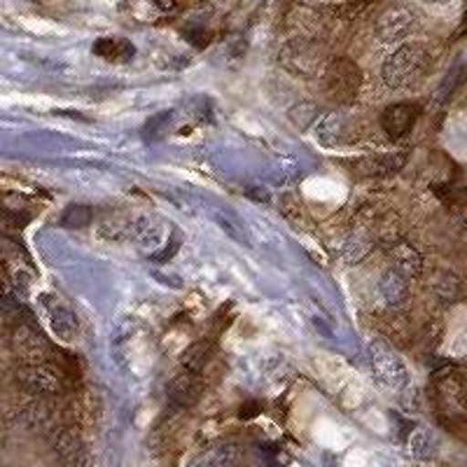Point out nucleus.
<instances>
[{
    "instance_id": "obj_20",
    "label": "nucleus",
    "mask_w": 467,
    "mask_h": 467,
    "mask_svg": "<svg viewBox=\"0 0 467 467\" xmlns=\"http://www.w3.org/2000/svg\"><path fill=\"white\" fill-rule=\"evenodd\" d=\"M346 467H365V461H362L360 453H350L348 461H346Z\"/></svg>"
},
{
    "instance_id": "obj_4",
    "label": "nucleus",
    "mask_w": 467,
    "mask_h": 467,
    "mask_svg": "<svg viewBox=\"0 0 467 467\" xmlns=\"http://www.w3.org/2000/svg\"><path fill=\"white\" fill-rule=\"evenodd\" d=\"M369 365H372V374L386 390L400 393L409 386V369L407 362L402 360L398 350L393 346H388L386 341H372L369 344Z\"/></svg>"
},
{
    "instance_id": "obj_13",
    "label": "nucleus",
    "mask_w": 467,
    "mask_h": 467,
    "mask_svg": "<svg viewBox=\"0 0 467 467\" xmlns=\"http://www.w3.org/2000/svg\"><path fill=\"white\" fill-rule=\"evenodd\" d=\"M379 292H381L383 302L388 306H398L407 299L409 295V278L404 276L400 269H386L383 271L381 281H379Z\"/></svg>"
},
{
    "instance_id": "obj_12",
    "label": "nucleus",
    "mask_w": 467,
    "mask_h": 467,
    "mask_svg": "<svg viewBox=\"0 0 467 467\" xmlns=\"http://www.w3.org/2000/svg\"><path fill=\"white\" fill-rule=\"evenodd\" d=\"M390 260L395 269H400L407 278H419L423 274V255L407 241H398L390 248Z\"/></svg>"
},
{
    "instance_id": "obj_6",
    "label": "nucleus",
    "mask_w": 467,
    "mask_h": 467,
    "mask_svg": "<svg viewBox=\"0 0 467 467\" xmlns=\"http://www.w3.org/2000/svg\"><path fill=\"white\" fill-rule=\"evenodd\" d=\"M416 28H419V12L407 3L386 7L377 19V37L386 45L407 43V37L414 36Z\"/></svg>"
},
{
    "instance_id": "obj_19",
    "label": "nucleus",
    "mask_w": 467,
    "mask_h": 467,
    "mask_svg": "<svg viewBox=\"0 0 467 467\" xmlns=\"http://www.w3.org/2000/svg\"><path fill=\"white\" fill-rule=\"evenodd\" d=\"M372 250V239L365 236V234H353L348 241H346L344 255L348 262H362Z\"/></svg>"
},
{
    "instance_id": "obj_15",
    "label": "nucleus",
    "mask_w": 467,
    "mask_h": 467,
    "mask_svg": "<svg viewBox=\"0 0 467 467\" xmlns=\"http://www.w3.org/2000/svg\"><path fill=\"white\" fill-rule=\"evenodd\" d=\"M213 353H215V348H213V341L199 339V341H194V344H190L185 350H182L181 365L185 367V372L202 374L203 367L211 362Z\"/></svg>"
},
{
    "instance_id": "obj_16",
    "label": "nucleus",
    "mask_w": 467,
    "mask_h": 467,
    "mask_svg": "<svg viewBox=\"0 0 467 467\" xmlns=\"http://www.w3.org/2000/svg\"><path fill=\"white\" fill-rule=\"evenodd\" d=\"M432 290H435L437 299H441L444 304H453L462 297V281L451 271H440L432 278Z\"/></svg>"
},
{
    "instance_id": "obj_18",
    "label": "nucleus",
    "mask_w": 467,
    "mask_h": 467,
    "mask_svg": "<svg viewBox=\"0 0 467 467\" xmlns=\"http://www.w3.org/2000/svg\"><path fill=\"white\" fill-rule=\"evenodd\" d=\"M49 320H52V327L61 339H73L78 335V320L73 318L68 308L54 306L49 308Z\"/></svg>"
},
{
    "instance_id": "obj_2",
    "label": "nucleus",
    "mask_w": 467,
    "mask_h": 467,
    "mask_svg": "<svg viewBox=\"0 0 467 467\" xmlns=\"http://www.w3.org/2000/svg\"><path fill=\"white\" fill-rule=\"evenodd\" d=\"M329 61L332 58L327 57L323 45H318L316 40H308V37L287 40L281 47V54H278L281 68L285 73L295 75V78H302V80L320 78L329 66Z\"/></svg>"
},
{
    "instance_id": "obj_23",
    "label": "nucleus",
    "mask_w": 467,
    "mask_h": 467,
    "mask_svg": "<svg viewBox=\"0 0 467 467\" xmlns=\"http://www.w3.org/2000/svg\"><path fill=\"white\" fill-rule=\"evenodd\" d=\"M306 5H325V3H332V0H304Z\"/></svg>"
},
{
    "instance_id": "obj_1",
    "label": "nucleus",
    "mask_w": 467,
    "mask_h": 467,
    "mask_svg": "<svg viewBox=\"0 0 467 467\" xmlns=\"http://www.w3.org/2000/svg\"><path fill=\"white\" fill-rule=\"evenodd\" d=\"M432 64V52L425 43L411 40V43H402L398 49L388 54L383 61V82L390 89H407V87L416 85V82L428 73Z\"/></svg>"
},
{
    "instance_id": "obj_5",
    "label": "nucleus",
    "mask_w": 467,
    "mask_h": 467,
    "mask_svg": "<svg viewBox=\"0 0 467 467\" xmlns=\"http://www.w3.org/2000/svg\"><path fill=\"white\" fill-rule=\"evenodd\" d=\"M15 383L33 398H54V395L64 393L66 388L64 374L52 362L16 365Z\"/></svg>"
},
{
    "instance_id": "obj_9",
    "label": "nucleus",
    "mask_w": 467,
    "mask_h": 467,
    "mask_svg": "<svg viewBox=\"0 0 467 467\" xmlns=\"http://www.w3.org/2000/svg\"><path fill=\"white\" fill-rule=\"evenodd\" d=\"M419 115H420L419 103H411V101L393 103V106H388L386 110L381 112V127L390 139L400 140L404 139L411 129H414Z\"/></svg>"
},
{
    "instance_id": "obj_8",
    "label": "nucleus",
    "mask_w": 467,
    "mask_h": 467,
    "mask_svg": "<svg viewBox=\"0 0 467 467\" xmlns=\"http://www.w3.org/2000/svg\"><path fill=\"white\" fill-rule=\"evenodd\" d=\"M12 356L16 358L19 365H37V362H49L52 348L36 327L28 325H16L10 335Z\"/></svg>"
},
{
    "instance_id": "obj_14",
    "label": "nucleus",
    "mask_w": 467,
    "mask_h": 467,
    "mask_svg": "<svg viewBox=\"0 0 467 467\" xmlns=\"http://www.w3.org/2000/svg\"><path fill=\"white\" fill-rule=\"evenodd\" d=\"M316 139L323 145H339L346 139V117L341 112H325L316 122Z\"/></svg>"
},
{
    "instance_id": "obj_10",
    "label": "nucleus",
    "mask_w": 467,
    "mask_h": 467,
    "mask_svg": "<svg viewBox=\"0 0 467 467\" xmlns=\"http://www.w3.org/2000/svg\"><path fill=\"white\" fill-rule=\"evenodd\" d=\"M203 395V381L199 374L194 372H182L171 381L169 386V398L181 407H194L199 398Z\"/></svg>"
},
{
    "instance_id": "obj_22",
    "label": "nucleus",
    "mask_w": 467,
    "mask_h": 467,
    "mask_svg": "<svg viewBox=\"0 0 467 467\" xmlns=\"http://www.w3.org/2000/svg\"><path fill=\"white\" fill-rule=\"evenodd\" d=\"M154 3H157L161 10H173L175 7V0H154Z\"/></svg>"
},
{
    "instance_id": "obj_7",
    "label": "nucleus",
    "mask_w": 467,
    "mask_h": 467,
    "mask_svg": "<svg viewBox=\"0 0 467 467\" xmlns=\"http://www.w3.org/2000/svg\"><path fill=\"white\" fill-rule=\"evenodd\" d=\"M435 404L446 419L467 416V379L458 372H441L435 379Z\"/></svg>"
},
{
    "instance_id": "obj_21",
    "label": "nucleus",
    "mask_w": 467,
    "mask_h": 467,
    "mask_svg": "<svg viewBox=\"0 0 467 467\" xmlns=\"http://www.w3.org/2000/svg\"><path fill=\"white\" fill-rule=\"evenodd\" d=\"M414 3H420V5H428V7H441L453 3V0H414Z\"/></svg>"
},
{
    "instance_id": "obj_17",
    "label": "nucleus",
    "mask_w": 467,
    "mask_h": 467,
    "mask_svg": "<svg viewBox=\"0 0 467 467\" xmlns=\"http://www.w3.org/2000/svg\"><path fill=\"white\" fill-rule=\"evenodd\" d=\"M54 449H57L58 458L64 462H78V456L82 451L80 437L75 435L73 431H58L54 437Z\"/></svg>"
},
{
    "instance_id": "obj_3",
    "label": "nucleus",
    "mask_w": 467,
    "mask_h": 467,
    "mask_svg": "<svg viewBox=\"0 0 467 467\" xmlns=\"http://www.w3.org/2000/svg\"><path fill=\"white\" fill-rule=\"evenodd\" d=\"M320 85H323V94L329 103L350 106L362 89V73L356 61H350V58H332L325 73L320 75Z\"/></svg>"
},
{
    "instance_id": "obj_11",
    "label": "nucleus",
    "mask_w": 467,
    "mask_h": 467,
    "mask_svg": "<svg viewBox=\"0 0 467 467\" xmlns=\"http://www.w3.org/2000/svg\"><path fill=\"white\" fill-rule=\"evenodd\" d=\"M239 461V449L232 441H220V444H213L203 451H199L197 456L192 458L187 467H234Z\"/></svg>"
}]
</instances>
